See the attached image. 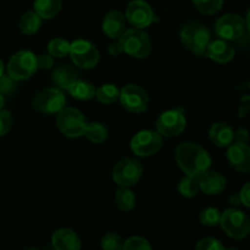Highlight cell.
Returning <instances> with one entry per match:
<instances>
[{"instance_id":"6da1fadb","label":"cell","mask_w":250,"mask_h":250,"mask_svg":"<svg viewBox=\"0 0 250 250\" xmlns=\"http://www.w3.org/2000/svg\"><path fill=\"white\" fill-rule=\"evenodd\" d=\"M175 159L178 167L187 176L199 180L210 170L211 156L205 148L195 143L186 142L176 148Z\"/></svg>"},{"instance_id":"7a4b0ae2","label":"cell","mask_w":250,"mask_h":250,"mask_svg":"<svg viewBox=\"0 0 250 250\" xmlns=\"http://www.w3.org/2000/svg\"><path fill=\"white\" fill-rule=\"evenodd\" d=\"M180 38L183 45L197 56H204L210 43V31L200 22H189L180 31Z\"/></svg>"},{"instance_id":"3957f363","label":"cell","mask_w":250,"mask_h":250,"mask_svg":"<svg viewBox=\"0 0 250 250\" xmlns=\"http://www.w3.org/2000/svg\"><path fill=\"white\" fill-rule=\"evenodd\" d=\"M122 51L134 59H146L151 53V42L148 34L139 28H128L119 39Z\"/></svg>"},{"instance_id":"277c9868","label":"cell","mask_w":250,"mask_h":250,"mask_svg":"<svg viewBox=\"0 0 250 250\" xmlns=\"http://www.w3.org/2000/svg\"><path fill=\"white\" fill-rule=\"evenodd\" d=\"M85 117L80 110L75 107H63L58 112L56 126L59 131L67 138H80L84 134L87 128Z\"/></svg>"},{"instance_id":"5b68a950","label":"cell","mask_w":250,"mask_h":250,"mask_svg":"<svg viewBox=\"0 0 250 250\" xmlns=\"http://www.w3.org/2000/svg\"><path fill=\"white\" fill-rule=\"evenodd\" d=\"M37 70V56L29 50L17 51L7 62V76L14 81L28 80Z\"/></svg>"},{"instance_id":"8992f818","label":"cell","mask_w":250,"mask_h":250,"mask_svg":"<svg viewBox=\"0 0 250 250\" xmlns=\"http://www.w3.org/2000/svg\"><path fill=\"white\" fill-rule=\"evenodd\" d=\"M220 225L225 233L233 239H243L249 234L250 221L248 216L237 208L227 209L222 212Z\"/></svg>"},{"instance_id":"52a82bcc","label":"cell","mask_w":250,"mask_h":250,"mask_svg":"<svg viewBox=\"0 0 250 250\" xmlns=\"http://www.w3.org/2000/svg\"><path fill=\"white\" fill-rule=\"evenodd\" d=\"M164 137L154 129H143L133 136L131 141V150L141 158H149L163 148Z\"/></svg>"},{"instance_id":"ba28073f","label":"cell","mask_w":250,"mask_h":250,"mask_svg":"<svg viewBox=\"0 0 250 250\" xmlns=\"http://www.w3.org/2000/svg\"><path fill=\"white\" fill-rule=\"evenodd\" d=\"M71 60L77 67L83 70H92L99 62V50L97 46L85 39H77L70 45Z\"/></svg>"},{"instance_id":"9c48e42d","label":"cell","mask_w":250,"mask_h":250,"mask_svg":"<svg viewBox=\"0 0 250 250\" xmlns=\"http://www.w3.org/2000/svg\"><path fill=\"white\" fill-rule=\"evenodd\" d=\"M143 176V166L136 159H122L112 170V180L120 187H132Z\"/></svg>"},{"instance_id":"30bf717a","label":"cell","mask_w":250,"mask_h":250,"mask_svg":"<svg viewBox=\"0 0 250 250\" xmlns=\"http://www.w3.org/2000/svg\"><path fill=\"white\" fill-rule=\"evenodd\" d=\"M66 97L59 88H46L34 95L32 106L34 110L43 114H58L65 107Z\"/></svg>"},{"instance_id":"8fae6325","label":"cell","mask_w":250,"mask_h":250,"mask_svg":"<svg viewBox=\"0 0 250 250\" xmlns=\"http://www.w3.org/2000/svg\"><path fill=\"white\" fill-rule=\"evenodd\" d=\"M186 116L185 110L182 107L167 110L163 112L156 120V131L166 138L180 136L186 129Z\"/></svg>"},{"instance_id":"7c38bea8","label":"cell","mask_w":250,"mask_h":250,"mask_svg":"<svg viewBox=\"0 0 250 250\" xmlns=\"http://www.w3.org/2000/svg\"><path fill=\"white\" fill-rule=\"evenodd\" d=\"M246 20L237 14H226L215 23V33L224 41H237L244 34Z\"/></svg>"},{"instance_id":"4fadbf2b","label":"cell","mask_w":250,"mask_h":250,"mask_svg":"<svg viewBox=\"0 0 250 250\" xmlns=\"http://www.w3.org/2000/svg\"><path fill=\"white\" fill-rule=\"evenodd\" d=\"M121 105L132 114H142L148 109L149 97L146 90L137 84H126L120 89Z\"/></svg>"},{"instance_id":"5bb4252c","label":"cell","mask_w":250,"mask_h":250,"mask_svg":"<svg viewBox=\"0 0 250 250\" xmlns=\"http://www.w3.org/2000/svg\"><path fill=\"white\" fill-rule=\"evenodd\" d=\"M127 22L133 28L144 29L150 26L155 20L153 9L144 0H132L128 2L125 14Z\"/></svg>"},{"instance_id":"9a60e30c","label":"cell","mask_w":250,"mask_h":250,"mask_svg":"<svg viewBox=\"0 0 250 250\" xmlns=\"http://www.w3.org/2000/svg\"><path fill=\"white\" fill-rule=\"evenodd\" d=\"M226 156L232 168L238 172H250V146L248 144L232 143Z\"/></svg>"},{"instance_id":"2e32d148","label":"cell","mask_w":250,"mask_h":250,"mask_svg":"<svg viewBox=\"0 0 250 250\" xmlns=\"http://www.w3.org/2000/svg\"><path fill=\"white\" fill-rule=\"evenodd\" d=\"M234 54H236V50L229 42L224 39H215V41H210L204 56L217 63H227L233 60Z\"/></svg>"},{"instance_id":"e0dca14e","label":"cell","mask_w":250,"mask_h":250,"mask_svg":"<svg viewBox=\"0 0 250 250\" xmlns=\"http://www.w3.org/2000/svg\"><path fill=\"white\" fill-rule=\"evenodd\" d=\"M126 22L127 20L122 12L116 11V10L115 11H109L104 16V20H103V32L109 38L117 41V39L121 38V36L127 29Z\"/></svg>"},{"instance_id":"ac0fdd59","label":"cell","mask_w":250,"mask_h":250,"mask_svg":"<svg viewBox=\"0 0 250 250\" xmlns=\"http://www.w3.org/2000/svg\"><path fill=\"white\" fill-rule=\"evenodd\" d=\"M199 188L207 195H217L227 187V178L217 171H208L199 178Z\"/></svg>"},{"instance_id":"d6986e66","label":"cell","mask_w":250,"mask_h":250,"mask_svg":"<svg viewBox=\"0 0 250 250\" xmlns=\"http://www.w3.org/2000/svg\"><path fill=\"white\" fill-rule=\"evenodd\" d=\"M51 244L55 250H80L81 239L75 231L70 229H60L54 232Z\"/></svg>"},{"instance_id":"ffe728a7","label":"cell","mask_w":250,"mask_h":250,"mask_svg":"<svg viewBox=\"0 0 250 250\" xmlns=\"http://www.w3.org/2000/svg\"><path fill=\"white\" fill-rule=\"evenodd\" d=\"M209 138L216 146L225 148L234 142V131L226 122H215L210 127Z\"/></svg>"},{"instance_id":"44dd1931","label":"cell","mask_w":250,"mask_h":250,"mask_svg":"<svg viewBox=\"0 0 250 250\" xmlns=\"http://www.w3.org/2000/svg\"><path fill=\"white\" fill-rule=\"evenodd\" d=\"M51 80H53V83L56 85V88L61 90H67L70 85L78 78L77 73L75 72L73 68H71L67 65H61L53 71Z\"/></svg>"},{"instance_id":"7402d4cb","label":"cell","mask_w":250,"mask_h":250,"mask_svg":"<svg viewBox=\"0 0 250 250\" xmlns=\"http://www.w3.org/2000/svg\"><path fill=\"white\" fill-rule=\"evenodd\" d=\"M70 95L77 100H82V102H88L95 98V87L92 83L87 82V81L76 80L70 88L67 89Z\"/></svg>"},{"instance_id":"603a6c76","label":"cell","mask_w":250,"mask_h":250,"mask_svg":"<svg viewBox=\"0 0 250 250\" xmlns=\"http://www.w3.org/2000/svg\"><path fill=\"white\" fill-rule=\"evenodd\" d=\"M34 12L43 20H51L60 12L61 0H34Z\"/></svg>"},{"instance_id":"cb8c5ba5","label":"cell","mask_w":250,"mask_h":250,"mask_svg":"<svg viewBox=\"0 0 250 250\" xmlns=\"http://www.w3.org/2000/svg\"><path fill=\"white\" fill-rule=\"evenodd\" d=\"M42 17L34 11H27L20 19V31L26 36H33L42 27Z\"/></svg>"},{"instance_id":"d4e9b609","label":"cell","mask_w":250,"mask_h":250,"mask_svg":"<svg viewBox=\"0 0 250 250\" xmlns=\"http://www.w3.org/2000/svg\"><path fill=\"white\" fill-rule=\"evenodd\" d=\"M115 203L122 211H131L136 207V195L129 188L120 187L115 193Z\"/></svg>"},{"instance_id":"484cf974","label":"cell","mask_w":250,"mask_h":250,"mask_svg":"<svg viewBox=\"0 0 250 250\" xmlns=\"http://www.w3.org/2000/svg\"><path fill=\"white\" fill-rule=\"evenodd\" d=\"M95 98L103 104H114L120 98V89L115 84L107 83V84L100 85L95 89Z\"/></svg>"},{"instance_id":"4316f807","label":"cell","mask_w":250,"mask_h":250,"mask_svg":"<svg viewBox=\"0 0 250 250\" xmlns=\"http://www.w3.org/2000/svg\"><path fill=\"white\" fill-rule=\"evenodd\" d=\"M83 136L92 143L100 144L106 141L109 133H107V128L104 125L100 124V122H93V124L87 125V128H85Z\"/></svg>"},{"instance_id":"83f0119b","label":"cell","mask_w":250,"mask_h":250,"mask_svg":"<svg viewBox=\"0 0 250 250\" xmlns=\"http://www.w3.org/2000/svg\"><path fill=\"white\" fill-rule=\"evenodd\" d=\"M199 181L198 178L190 177L186 175L185 177L181 178L178 183V193L185 198H194L199 193Z\"/></svg>"},{"instance_id":"f1b7e54d","label":"cell","mask_w":250,"mask_h":250,"mask_svg":"<svg viewBox=\"0 0 250 250\" xmlns=\"http://www.w3.org/2000/svg\"><path fill=\"white\" fill-rule=\"evenodd\" d=\"M71 43L63 38H55L49 42L48 53L53 58H65L70 53Z\"/></svg>"},{"instance_id":"f546056e","label":"cell","mask_w":250,"mask_h":250,"mask_svg":"<svg viewBox=\"0 0 250 250\" xmlns=\"http://www.w3.org/2000/svg\"><path fill=\"white\" fill-rule=\"evenodd\" d=\"M199 12L204 15H215L222 9L224 0H192Z\"/></svg>"},{"instance_id":"4dcf8cb0","label":"cell","mask_w":250,"mask_h":250,"mask_svg":"<svg viewBox=\"0 0 250 250\" xmlns=\"http://www.w3.org/2000/svg\"><path fill=\"white\" fill-rule=\"evenodd\" d=\"M220 219H221V212L216 208H205L200 211L199 214V221L204 226L208 227H215L220 225Z\"/></svg>"},{"instance_id":"1f68e13d","label":"cell","mask_w":250,"mask_h":250,"mask_svg":"<svg viewBox=\"0 0 250 250\" xmlns=\"http://www.w3.org/2000/svg\"><path fill=\"white\" fill-rule=\"evenodd\" d=\"M100 247L103 250H122L124 239L116 233H107L100 241Z\"/></svg>"},{"instance_id":"d6a6232c","label":"cell","mask_w":250,"mask_h":250,"mask_svg":"<svg viewBox=\"0 0 250 250\" xmlns=\"http://www.w3.org/2000/svg\"><path fill=\"white\" fill-rule=\"evenodd\" d=\"M122 250H153L150 243L143 237H129L128 239L124 242Z\"/></svg>"},{"instance_id":"836d02e7","label":"cell","mask_w":250,"mask_h":250,"mask_svg":"<svg viewBox=\"0 0 250 250\" xmlns=\"http://www.w3.org/2000/svg\"><path fill=\"white\" fill-rule=\"evenodd\" d=\"M195 250H226L225 247L222 246V243L217 239L211 238V237H208V238L200 239L197 243Z\"/></svg>"},{"instance_id":"e575fe53","label":"cell","mask_w":250,"mask_h":250,"mask_svg":"<svg viewBox=\"0 0 250 250\" xmlns=\"http://www.w3.org/2000/svg\"><path fill=\"white\" fill-rule=\"evenodd\" d=\"M12 126V116L9 111L0 110V137L5 136Z\"/></svg>"},{"instance_id":"d590c367","label":"cell","mask_w":250,"mask_h":250,"mask_svg":"<svg viewBox=\"0 0 250 250\" xmlns=\"http://www.w3.org/2000/svg\"><path fill=\"white\" fill-rule=\"evenodd\" d=\"M54 66V59L50 54H42L37 56V67L41 70H50Z\"/></svg>"},{"instance_id":"8d00e7d4","label":"cell","mask_w":250,"mask_h":250,"mask_svg":"<svg viewBox=\"0 0 250 250\" xmlns=\"http://www.w3.org/2000/svg\"><path fill=\"white\" fill-rule=\"evenodd\" d=\"M239 197H241L242 204L250 209V181L243 186V188L239 192Z\"/></svg>"},{"instance_id":"74e56055","label":"cell","mask_w":250,"mask_h":250,"mask_svg":"<svg viewBox=\"0 0 250 250\" xmlns=\"http://www.w3.org/2000/svg\"><path fill=\"white\" fill-rule=\"evenodd\" d=\"M249 141V132L246 128H239L234 132V142L236 143L247 144Z\"/></svg>"},{"instance_id":"f35d334b","label":"cell","mask_w":250,"mask_h":250,"mask_svg":"<svg viewBox=\"0 0 250 250\" xmlns=\"http://www.w3.org/2000/svg\"><path fill=\"white\" fill-rule=\"evenodd\" d=\"M109 53L111 54L112 56H119V55H121L122 53H124V51H122L121 44H120L119 39H117L115 43L110 44V45H109Z\"/></svg>"},{"instance_id":"ab89813d","label":"cell","mask_w":250,"mask_h":250,"mask_svg":"<svg viewBox=\"0 0 250 250\" xmlns=\"http://www.w3.org/2000/svg\"><path fill=\"white\" fill-rule=\"evenodd\" d=\"M250 110V97H244L242 100V107H241V117L246 116Z\"/></svg>"},{"instance_id":"60d3db41","label":"cell","mask_w":250,"mask_h":250,"mask_svg":"<svg viewBox=\"0 0 250 250\" xmlns=\"http://www.w3.org/2000/svg\"><path fill=\"white\" fill-rule=\"evenodd\" d=\"M229 204L233 208H238L239 205H242V200L239 194H232L231 197H229Z\"/></svg>"},{"instance_id":"b9f144b4","label":"cell","mask_w":250,"mask_h":250,"mask_svg":"<svg viewBox=\"0 0 250 250\" xmlns=\"http://www.w3.org/2000/svg\"><path fill=\"white\" fill-rule=\"evenodd\" d=\"M246 24H247V28L250 32V7L248 10V14H247V20H246Z\"/></svg>"},{"instance_id":"7bdbcfd3","label":"cell","mask_w":250,"mask_h":250,"mask_svg":"<svg viewBox=\"0 0 250 250\" xmlns=\"http://www.w3.org/2000/svg\"><path fill=\"white\" fill-rule=\"evenodd\" d=\"M4 71H5V66L4 63H2V61L0 60V78H2V76H4Z\"/></svg>"},{"instance_id":"ee69618b","label":"cell","mask_w":250,"mask_h":250,"mask_svg":"<svg viewBox=\"0 0 250 250\" xmlns=\"http://www.w3.org/2000/svg\"><path fill=\"white\" fill-rule=\"evenodd\" d=\"M4 105H5V99H4V95H2L1 93H0V110H1L2 107H4Z\"/></svg>"},{"instance_id":"f6af8a7d","label":"cell","mask_w":250,"mask_h":250,"mask_svg":"<svg viewBox=\"0 0 250 250\" xmlns=\"http://www.w3.org/2000/svg\"><path fill=\"white\" fill-rule=\"evenodd\" d=\"M23 250H39V249H36V248H27V249H23Z\"/></svg>"},{"instance_id":"bcb514c9","label":"cell","mask_w":250,"mask_h":250,"mask_svg":"<svg viewBox=\"0 0 250 250\" xmlns=\"http://www.w3.org/2000/svg\"><path fill=\"white\" fill-rule=\"evenodd\" d=\"M227 250H238V249H233V248H232V249H227Z\"/></svg>"},{"instance_id":"7dc6e473","label":"cell","mask_w":250,"mask_h":250,"mask_svg":"<svg viewBox=\"0 0 250 250\" xmlns=\"http://www.w3.org/2000/svg\"><path fill=\"white\" fill-rule=\"evenodd\" d=\"M249 233H250V229H249Z\"/></svg>"}]
</instances>
